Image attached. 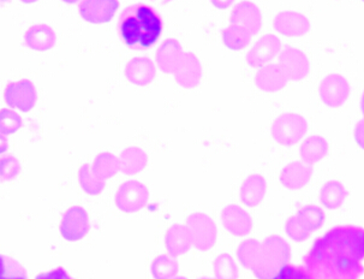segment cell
<instances>
[{
	"label": "cell",
	"instance_id": "1",
	"mask_svg": "<svg viewBox=\"0 0 364 279\" xmlns=\"http://www.w3.org/2000/svg\"><path fill=\"white\" fill-rule=\"evenodd\" d=\"M363 229L343 225L316 238L303 260L314 279H358L363 272Z\"/></svg>",
	"mask_w": 364,
	"mask_h": 279
},
{
	"label": "cell",
	"instance_id": "2",
	"mask_svg": "<svg viewBox=\"0 0 364 279\" xmlns=\"http://www.w3.org/2000/svg\"><path fill=\"white\" fill-rule=\"evenodd\" d=\"M164 22L159 12L149 5L135 4L123 10L118 21L122 41L132 50H148L163 33Z\"/></svg>",
	"mask_w": 364,
	"mask_h": 279
},
{
	"label": "cell",
	"instance_id": "3",
	"mask_svg": "<svg viewBox=\"0 0 364 279\" xmlns=\"http://www.w3.org/2000/svg\"><path fill=\"white\" fill-rule=\"evenodd\" d=\"M308 130V122L297 113H284L273 123L274 139L285 146L296 144Z\"/></svg>",
	"mask_w": 364,
	"mask_h": 279
},
{
	"label": "cell",
	"instance_id": "4",
	"mask_svg": "<svg viewBox=\"0 0 364 279\" xmlns=\"http://www.w3.org/2000/svg\"><path fill=\"white\" fill-rule=\"evenodd\" d=\"M280 69L287 75V80L301 81L310 73L309 59L302 51L296 47L287 46L282 48L279 56Z\"/></svg>",
	"mask_w": 364,
	"mask_h": 279
},
{
	"label": "cell",
	"instance_id": "5",
	"mask_svg": "<svg viewBox=\"0 0 364 279\" xmlns=\"http://www.w3.org/2000/svg\"><path fill=\"white\" fill-rule=\"evenodd\" d=\"M318 93L327 106L338 109L349 99V82L341 75H328L320 83Z\"/></svg>",
	"mask_w": 364,
	"mask_h": 279
},
{
	"label": "cell",
	"instance_id": "6",
	"mask_svg": "<svg viewBox=\"0 0 364 279\" xmlns=\"http://www.w3.org/2000/svg\"><path fill=\"white\" fill-rule=\"evenodd\" d=\"M282 41L278 36L266 34L256 41L247 55V62L252 68H262L274 59L282 51Z\"/></svg>",
	"mask_w": 364,
	"mask_h": 279
},
{
	"label": "cell",
	"instance_id": "7",
	"mask_svg": "<svg viewBox=\"0 0 364 279\" xmlns=\"http://www.w3.org/2000/svg\"><path fill=\"white\" fill-rule=\"evenodd\" d=\"M230 22L232 26L248 31L252 36L257 34L262 27V14L257 5L252 1H240L233 8Z\"/></svg>",
	"mask_w": 364,
	"mask_h": 279
},
{
	"label": "cell",
	"instance_id": "8",
	"mask_svg": "<svg viewBox=\"0 0 364 279\" xmlns=\"http://www.w3.org/2000/svg\"><path fill=\"white\" fill-rule=\"evenodd\" d=\"M173 74L176 81L179 85H182L183 88L194 90L201 82V63L194 53L184 52Z\"/></svg>",
	"mask_w": 364,
	"mask_h": 279
},
{
	"label": "cell",
	"instance_id": "9",
	"mask_svg": "<svg viewBox=\"0 0 364 279\" xmlns=\"http://www.w3.org/2000/svg\"><path fill=\"white\" fill-rule=\"evenodd\" d=\"M275 31L287 36H302L309 33L310 22L299 12L283 11L275 16Z\"/></svg>",
	"mask_w": 364,
	"mask_h": 279
},
{
	"label": "cell",
	"instance_id": "10",
	"mask_svg": "<svg viewBox=\"0 0 364 279\" xmlns=\"http://www.w3.org/2000/svg\"><path fill=\"white\" fill-rule=\"evenodd\" d=\"M125 76L134 85H147L154 81L156 68L148 57H137L130 60L125 68Z\"/></svg>",
	"mask_w": 364,
	"mask_h": 279
},
{
	"label": "cell",
	"instance_id": "11",
	"mask_svg": "<svg viewBox=\"0 0 364 279\" xmlns=\"http://www.w3.org/2000/svg\"><path fill=\"white\" fill-rule=\"evenodd\" d=\"M256 85L264 92H278L287 85V75L278 64H267L259 68L255 78Z\"/></svg>",
	"mask_w": 364,
	"mask_h": 279
},
{
	"label": "cell",
	"instance_id": "12",
	"mask_svg": "<svg viewBox=\"0 0 364 279\" xmlns=\"http://www.w3.org/2000/svg\"><path fill=\"white\" fill-rule=\"evenodd\" d=\"M183 53L182 46L177 40H165L156 51V64L165 74H173Z\"/></svg>",
	"mask_w": 364,
	"mask_h": 279
},
{
	"label": "cell",
	"instance_id": "13",
	"mask_svg": "<svg viewBox=\"0 0 364 279\" xmlns=\"http://www.w3.org/2000/svg\"><path fill=\"white\" fill-rule=\"evenodd\" d=\"M119 6L118 1H83L81 12L85 20L93 23H104L112 19L114 12Z\"/></svg>",
	"mask_w": 364,
	"mask_h": 279
},
{
	"label": "cell",
	"instance_id": "14",
	"mask_svg": "<svg viewBox=\"0 0 364 279\" xmlns=\"http://www.w3.org/2000/svg\"><path fill=\"white\" fill-rule=\"evenodd\" d=\"M147 199V190L139 184V182H129L120 189L118 201L122 209L134 211L140 209Z\"/></svg>",
	"mask_w": 364,
	"mask_h": 279
},
{
	"label": "cell",
	"instance_id": "15",
	"mask_svg": "<svg viewBox=\"0 0 364 279\" xmlns=\"http://www.w3.org/2000/svg\"><path fill=\"white\" fill-rule=\"evenodd\" d=\"M223 40L230 50H245L252 41V35L242 28L230 24L229 27L223 31Z\"/></svg>",
	"mask_w": 364,
	"mask_h": 279
},
{
	"label": "cell",
	"instance_id": "16",
	"mask_svg": "<svg viewBox=\"0 0 364 279\" xmlns=\"http://www.w3.org/2000/svg\"><path fill=\"white\" fill-rule=\"evenodd\" d=\"M327 149L328 146L325 140L320 136H310L309 139L304 141L302 146L303 158L308 162H314L323 157L327 153Z\"/></svg>",
	"mask_w": 364,
	"mask_h": 279
},
{
	"label": "cell",
	"instance_id": "17",
	"mask_svg": "<svg viewBox=\"0 0 364 279\" xmlns=\"http://www.w3.org/2000/svg\"><path fill=\"white\" fill-rule=\"evenodd\" d=\"M0 279H28L27 271L15 259L0 254Z\"/></svg>",
	"mask_w": 364,
	"mask_h": 279
},
{
	"label": "cell",
	"instance_id": "18",
	"mask_svg": "<svg viewBox=\"0 0 364 279\" xmlns=\"http://www.w3.org/2000/svg\"><path fill=\"white\" fill-rule=\"evenodd\" d=\"M243 211L232 207V209H226L225 211V221L230 229L237 233H245L248 231L250 228L248 217L245 214H242Z\"/></svg>",
	"mask_w": 364,
	"mask_h": 279
},
{
	"label": "cell",
	"instance_id": "19",
	"mask_svg": "<svg viewBox=\"0 0 364 279\" xmlns=\"http://www.w3.org/2000/svg\"><path fill=\"white\" fill-rule=\"evenodd\" d=\"M264 181L259 177H252L243 188V199L248 205H255L264 194Z\"/></svg>",
	"mask_w": 364,
	"mask_h": 279
},
{
	"label": "cell",
	"instance_id": "20",
	"mask_svg": "<svg viewBox=\"0 0 364 279\" xmlns=\"http://www.w3.org/2000/svg\"><path fill=\"white\" fill-rule=\"evenodd\" d=\"M344 190L337 182H331L322 190V200L329 207H337L344 199Z\"/></svg>",
	"mask_w": 364,
	"mask_h": 279
},
{
	"label": "cell",
	"instance_id": "21",
	"mask_svg": "<svg viewBox=\"0 0 364 279\" xmlns=\"http://www.w3.org/2000/svg\"><path fill=\"white\" fill-rule=\"evenodd\" d=\"M306 179H308V172L304 167H301L299 164H292L284 172L283 181L287 186H301L306 182Z\"/></svg>",
	"mask_w": 364,
	"mask_h": 279
},
{
	"label": "cell",
	"instance_id": "22",
	"mask_svg": "<svg viewBox=\"0 0 364 279\" xmlns=\"http://www.w3.org/2000/svg\"><path fill=\"white\" fill-rule=\"evenodd\" d=\"M21 125H22V120L17 113L8 110L0 111V132L10 134L21 128Z\"/></svg>",
	"mask_w": 364,
	"mask_h": 279
},
{
	"label": "cell",
	"instance_id": "23",
	"mask_svg": "<svg viewBox=\"0 0 364 279\" xmlns=\"http://www.w3.org/2000/svg\"><path fill=\"white\" fill-rule=\"evenodd\" d=\"M273 279H314L302 266L284 265Z\"/></svg>",
	"mask_w": 364,
	"mask_h": 279
},
{
	"label": "cell",
	"instance_id": "24",
	"mask_svg": "<svg viewBox=\"0 0 364 279\" xmlns=\"http://www.w3.org/2000/svg\"><path fill=\"white\" fill-rule=\"evenodd\" d=\"M194 229L198 235V240L200 244L203 243L205 247L210 246V223L205 219V223H202L201 217H196V221L194 223Z\"/></svg>",
	"mask_w": 364,
	"mask_h": 279
},
{
	"label": "cell",
	"instance_id": "25",
	"mask_svg": "<svg viewBox=\"0 0 364 279\" xmlns=\"http://www.w3.org/2000/svg\"><path fill=\"white\" fill-rule=\"evenodd\" d=\"M168 240H170L168 241V244H170V248L172 249V252H173V251H176V252H182V249L186 247V240H184L182 231L175 230L173 233H170Z\"/></svg>",
	"mask_w": 364,
	"mask_h": 279
},
{
	"label": "cell",
	"instance_id": "26",
	"mask_svg": "<svg viewBox=\"0 0 364 279\" xmlns=\"http://www.w3.org/2000/svg\"><path fill=\"white\" fill-rule=\"evenodd\" d=\"M36 279H73L70 275H68V272L63 268H55L52 271L46 272L43 275H39Z\"/></svg>",
	"mask_w": 364,
	"mask_h": 279
},
{
	"label": "cell",
	"instance_id": "27",
	"mask_svg": "<svg viewBox=\"0 0 364 279\" xmlns=\"http://www.w3.org/2000/svg\"><path fill=\"white\" fill-rule=\"evenodd\" d=\"M289 231H290L291 235H292V237H294L296 240H303V238L306 236V233H303L301 228L297 225V223L294 221H291L290 224H289ZM289 231H287V233H289Z\"/></svg>",
	"mask_w": 364,
	"mask_h": 279
},
{
	"label": "cell",
	"instance_id": "28",
	"mask_svg": "<svg viewBox=\"0 0 364 279\" xmlns=\"http://www.w3.org/2000/svg\"><path fill=\"white\" fill-rule=\"evenodd\" d=\"M320 212H321L320 209H309V212L306 214V219H308V221H310V223H313V224L318 225V216H321Z\"/></svg>",
	"mask_w": 364,
	"mask_h": 279
},
{
	"label": "cell",
	"instance_id": "29",
	"mask_svg": "<svg viewBox=\"0 0 364 279\" xmlns=\"http://www.w3.org/2000/svg\"><path fill=\"white\" fill-rule=\"evenodd\" d=\"M6 139H5L4 136L0 135V153L1 152H4L6 149Z\"/></svg>",
	"mask_w": 364,
	"mask_h": 279
},
{
	"label": "cell",
	"instance_id": "30",
	"mask_svg": "<svg viewBox=\"0 0 364 279\" xmlns=\"http://www.w3.org/2000/svg\"><path fill=\"white\" fill-rule=\"evenodd\" d=\"M232 0H229L228 3H215V1H213V4L218 5V6H220V8H226V6H229V5L232 4Z\"/></svg>",
	"mask_w": 364,
	"mask_h": 279
}]
</instances>
